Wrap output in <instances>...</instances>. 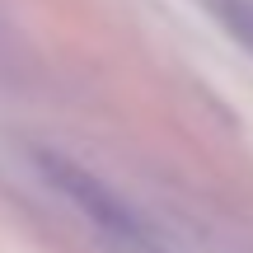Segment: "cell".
Masks as SVG:
<instances>
[{"instance_id":"obj_1","label":"cell","mask_w":253,"mask_h":253,"mask_svg":"<svg viewBox=\"0 0 253 253\" xmlns=\"http://www.w3.org/2000/svg\"><path fill=\"white\" fill-rule=\"evenodd\" d=\"M33 164L47 178V188H52L103 244H113L118 253H164L160 235L150 230V220H145L118 188H108L99 173H89L80 160L56 155V150H38Z\"/></svg>"},{"instance_id":"obj_2","label":"cell","mask_w":253,"mask_h":253,"mask_svg":"<svg viewBox=\"0 0 253 253\" xmlns=\"http://www.w3.org/2000/svg\"><path fill=\"white\" fill-rule=\"evenodd\" d=\"M211 9H216V19L253 52V0H211Z\"/></svg>"}]
</instances>
